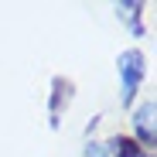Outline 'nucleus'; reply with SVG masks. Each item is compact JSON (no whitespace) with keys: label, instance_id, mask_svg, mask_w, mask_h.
Instances as JSON below:
<instances>
[{"label":"nucleus","instance_id":"1","mask_svg":"<svg viewBox=\"0 0 157 157\" xmlns=\"http://www.w3.org/2000/svg\"><path fill=\"white\" fill-rule=\"evenodd\" d=\"M116 65H120V75H123V102H133V96L140 89V78L147 72L144 55H140V51H123Z\"/></svg>","mask_w":157,"mask_h":157},{"label":"nucleus","instance_id":"2","mask_svg":"<svg viewBox=\"0 0 157 157\" xmlns=\"http://www.w3.org/2000/svg\"><path fill=\"white\" fill-rule=\"evenodd\" d=\"M137 133H140V140H147V147H154V99H147L144 106L137 109Z\"/></svg>","mask_w":157,"mask_h":157},{"label":"nucleus","instance_id":"3","mask_svg":"<svg viewBox=\"0 0 157 157\" xmlns=\"http://www.w3.org/2000/svg\"><path fill=\"white\" fill-rule=\"evenodd\" d=\"M109 150H113V157H150V154L137 150V144L130 140V137H116V140L109 144Z\"/></svg>","mask_w":157,"mask_h":157},{"label":"nucleus","instance_id":"4","mask_svg":"<svg viewBox=\"0 0 157 157\" xmlns=\"http://www.w3.org/2000/svg\"><path fill=\"white\" fill-rule=\"evenodd\" d=\"M89 157H106V150H102L99 144H92V147H89Z\"/></svg>","mask_w":157,"mask_h":157}]
</instances>
